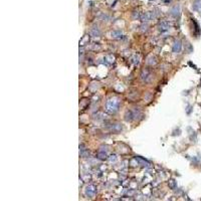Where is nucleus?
<instances>
[{
    "mask_svg": "<svg viewBox=\"0 0 201 201\" xmlns=\"http://www.w3.org/2000/svg\"><path fill=\"white\" fill-rule=\"evenodd\" d=\"M119 107H120V100L118 98L110 99L106 104V111L111 115L115 114L118 112Z\"/></svg>",
    "mask_w": 201,
    "mask_h": 201,
    "instance_id": "nucleus-1",
    "label": "nucleus"
},
{
    "mask_svg": "<svg viewBox=\"0 0 201 201\" xmlns=\"http://www.w3.org/2000/svg\"><path fill=\"white\" fill-rule=\"evenodd\" d=\"M158 16V12H155V11H149V12H146V13H143L142 15H141V20L143 22H148L152 19H155V18H157Z\"/></svg>",
    "mask_w": 201,
    "mask_h": 201,
    "instance_id": "nucleus-2",
    "label": "nucleus"
},
{
    "mask_svg": "<svg viewBox=\"0 0 201 201\" xmlns=\"http://www.w3.org/2000/svg\"><path fill=\"white\" fill-rule=\"evenodd\" d=\"M96 187L94 185H88L84 189V193L88 198H92V197L96 195Z\"/></svg>",
    "mask_w": 201,
    "mask_h": 201,
    "instance_id": "nucleus-3",
    "label": "nucleus"
},
{
    "mask_svg": "<svg viewBox=\"0 0 201 201\" xmlns=\"http://www.w3.org/2000/svg\"><path fill=\"white\" fill-rule=\"evenodd\" d=\"M151 79H152V74L148 69H144L143 72H141V80L143 81H149Z\"/></svg>",
    "mask_w": 201,
    "mask_h": 201,
    "instance_id": "nucleus-4",
    "label": "nucleus"
},
{
    "mask_svg": "<svg viewBox=\"0 0 201 201\" xmlns=\"http://www.w3.org/2000/svg\"><path fill=\"white\" fill-rule=\"evenodd\" d=\"M172 50L175 53H179L182 50V43H181L180 40H175L174 41L173 46H172Z\"/></svg>",
    "mask_w": 201,
    "mask_h": 201,
    "instance_id": "nucleus-5",
    "label": "nucleus"
},
{
    "mask_svg": "<svg viewBox=\"0 0 201 201\" xmlns=\"http://www.w3.org/2000/svg\"><path fill=\"white\" fill-rule=\"evenodd\" d=\"M170 26H171V24H170L169 21H162L161 23L159 24L158 28H159V30L161 32H164V31L168 30V29L170 28Z\"/></svg>",
    "mask_w": 201,
    "mask_h": 201,
    "instance_id": "nucleus-6",
    "label": "nucleus"
},
{
    "mask_svg": "<svg viewBox=\"0 0 201 201\" xmlns=\"http://www.w3.org/2000/svg\"><path fill=\"white\" fill-rule=\"evenodd\" d=\"M170 13H171V15L174 16V17L179 16L180 15V6L179 5L173 6L172 8H171V10H170Z\"/></svg>",
    "mask_w": 201,
    "mask_h": 201,
    "instance_id": "nucleus-7",
    "label": "nucleus"
},
{
    "mask_svg": "<svg viewBox=\"0 0 201 201\" xmlns=\"http://www.w3.org/2000/svg\"><path fill=\"white\" fill-rule=\"evenodd\" d=\"M122 129H123V127L121 124H114L111 127V131L114 133H120L122 131Z\"/></svg>",
    "mask_w": 201,
    "mask_h": 201,
    "instance_id": "nucleus-8",
    "label": "nucleus"
},
{
    "mask_svg": "<svg viewBox=\"0 0 201 201\" xmlns=\"http://www.w3.org/2000/svg\"><path fill=\"white\" fill-rule=\"evenodd\" d=\"M125 119H126V121H127V122H131V121H133L134 119H135V116H134L133 111L127 112V113H126V115H125Z\"/></svg>",
    "mask_w": 201,
    "mask_h": 201,
    "instance_id": "nucleus-9",
    "label": "nucleus"
},
{
    "mask_svg": "<svg viewBox=\"0 0 201 201\" xmlns=\"http://www.w3.org/2000/svg\"><path fill=\"white\" fill-rule=\"evenodd\" d=\"M90 34H91L92 36H94V37H98V36H100V29H99V28L94 27V28H92V29H91Z\"/></svg>",
    "mask_w": 201,
    "mask_h": 201,
    "instance_id": "nucleus-10",
    "label": "nucleus"
},
{
    "mask_svg": "<svg viewBox=\"0 0 201 201\" xmlns=\"http://www.w3.org/2000/svg\"><path fill=\"white\" fill-rule=\"evenodd\" d=\"M192 8H193V10L198 11V12L201 13V1H199V0H198V1H196L194 4H193Z\"/></svg>",
    "mask_w": 201,
    "mask_h": 201,
    "instance_id": "nucleus-11",
    "label": "nucleus"
},
{
    "mask_svg": "<svg viewBox=\"0 0 201 201\" xmlns=\"http://www.w3.org/2000/svg\"><path fill=\"white\" fill-rule=\"evenodd\" d=\"M107 152H108V150H104V147H102V148L100 149L98 156H99V157H100V159L106 158V157H107Z\"/></svg>",
    "mask_w": 201,
    "mask_h": 201,
    "instance_id": "nucleus-12",
    "label": "nucleus"
},
{
    "mask_svg": "<svg viewBox=\"0 0 201 201\" xmlns=\"http://www.w3.org/2000/svg\"><path fill=\"white\" fill-rule=\"evenodd\" d=\"M169 186H170V188H171V189H175V188L177 187V183H176V181L173 180V179H172V180H170V181H169Z\"/></svg>",
    "mask_w": 201,
    "mask_h": 201,
    "instance_id": "nucleus-13",
    "label": "nucleus"
},
{
    "mask_svg": "<svg viewBox=\"0 0 201 201\" xmlns=\"http://www.w3.org/2000/svg\"><path fill=\"white\" fill-rule=\"evenodd\" d=\"M132 60H133V64H139V55L135 54V55L133 56Z\"/></svg>",
    "mask_w": 201,
    "mask_h": 201,
    "instance_id": "nucleus-14",
    "label": "nucleus"
},
{
    "mask_svg": "<svg viewBox=\"0 0 201 201\" xmlns=\"http://www.w3.org/2000/svg\"><path fill=\"white\" fill-rule=\"evenodd\" d=\"M112 36L113 37H120V36H122V32L121 31H113L112 32Z\"/></svg>",
    "mask_w": 201,
    "mask_h": 201,
    "instance_id": "nucleus-15",
    "label": "nucleus"
},
{
    "mask_svg": "<svg viewBox=\"0 0 201 201\" xmlns=\"http://www.w3.org/2000/svg\"><path fill=\"white\" fill-rule=\"evenodd\" d=\"M110 160L111 161H116V156L114 155V158H110Z\"/></svg>",
    "mask_w": 201,
    "mask_h": 201,
    "instance_id": "nucleus-16",
    "label": "nucleus"
},
{
    "mask_svg": "<svg viewBox=\"0 0 201 201\" xmlns=\"http://www.w3.org/2000/svg\"><path fill=\"white\" fill-rule=\"evenodd\" d=\"M196 1H198V0H196Z\"/></svg>",
    "mask_w": 201,
    "mask_h": 201,
    "instance_id": "nucleus-17",
    "label": "nucleus"
}]
</instances>
